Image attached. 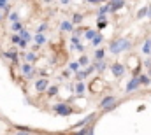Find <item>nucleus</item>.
<instances>
[{
	"mask_svg": "<svg viewBox=\"0 0 151 135\" xmlns=\"http://www.w3.org/2000/svg\"><path fill=\"white\" fill-rule=\"evenodd\" d=\"M128 47H130V40H127V39H118V40L111 42V53H121Z\"/></svg>",
	"mask_w": 151,
	"mask_h": 135,
	"instance_id": "obj_1",
	"label": "nucleus"
},
{
	"mask_svg": "<svg viewBox=\"0 0 151 135\" xmlns=\"http://www.w3.org/2000/svg\"><path fill=\"white\" fill-rule=\"evenodd\" d=\"M62 4H69V0H62Z\"/></svg>",
	"mask_w": 151,
	"mask_h": 135,
	"instance_id": "obj_10",
	"label": "nucleus"
},
{
	"mask_svg": "<svg viewBox=\"0 0 151 135\" xmlns=\"http://www.w3.org/2000/svg\"><path fill=\"white\" fill-rule=\"evenodd\" d=\"M9 4H7V0H0V9H5Z\"/></svg>",
	"mask_w": 151,
	"mask_h": 135,
	"instance_id": "obj_8",
	"label": "nucleus"
},
{
	"mask_svg": "<svg viewBox=\"0 0 151 135\" xmlns=\"http://www.w3.org/2000/svg\"><path fill=\"white\" fill-rule=\"evenodd\" d=\"M111 11H118V9H121L123 5H125V0H111Z\"/></svg>",
	"mask_w": 151,
	"mask_h": 135,
	"instance_id": "obj_3",
	"label": "nucleus"
},
{
	"mask_svg": "<svg viewBox=\"0 0 151 135\" xmlns=\"http://www.w3.org/2000/svg\"><path fill=\"white\" fill-rule=\"evenodd\" d=\"M146 12H148V7H142V9L137 12V16H139V18H144V16H146Z\"/></svg>",
	"mask_w": 151,
	"mask_h": 135,
	"instance_id": "obj_7",
	"label": "nucleus"
},
{
	"mask_svg": "<svg viewBox=\"0 0 151 135\" xmlns=\"http://www.w3.org/2000/svg\"><path fill=\"white\" fill-rule=\"evenodd\" d=\"M5 135H60V134H35V132L27 130V128H19L16 132H9V134H5Z\"/></svg>",
	"mask_w": 151,
	"mask_h": 135,
	"instance_id": "obj_2",
	"label": "nucleus"
},
{
	"mask_svg": "<svg viewBox=\"0 0 151 135\" xmlns=\"http://www.w3.org/2000/svg\"><path fill=\"white\" fill-rule=\"evenodd\" d=\"M86 2H90V4H99V2H104V0H86Z\"/></svg>",
	"mask_w": 151,
	"mask_h": 135,
	"instance_id": "obj_9",
	"label": "nucleus"
},
{
	"mask_svg": "<svg viewBox=\"0 0 151 135\" xmlns=\"http://www.w3.org/2000/svg\"><path fill=\"white\" fill-rule=\"evenodd\" d=\"M72 28H74L72 23H69V21H63V23H62V30H63V32H72Z\"/></svg>",
	"mask_w": 151,
	"mask_h": 135,
	"instance_id": "obj_5",
	"label": "nucleus"
},
{
	"mask_svg": "<svg viewBox=\"0 0 151 135\" xmlns=\"http://www.w3.org/2000/svg\"><path fill=\"white\" fill-rule=\"evenodd\" d=\"M72 21H74L76 25H79V23L83 21V14H74V19H72Z\"/></svg>",
	"mask_w": 151,
	"mask_h": 135,
	"instance_id": "obj_6",
	"label": "nucleus"
},
{
	"mask_svg": "<svg viewBox=\"0 0 151 135\" xmlns=\"http://www.w3.org/2000/svg\"><path fill=\"white\" fill-rule=\"evenodd\" d=\"M111 70H113V74H114V75H121L125 68H123V65H119V63H114L113 67H111Z\"/></svg>",
	"mask_w": 151,
	"mask_h": 135,
	"instance_id": "obj_4",
	"label": "nucleus"
},
{
	"mask_svg": "<svg viewBox=\"0 0 151 135\" xmlns=\"http://www.w3.org/2000/svg\"><path fill=\"white\" fill-rule=\"evenodd\" d=\"M44 2H51V0H44Z\"/></svg>",
	"mask_w": 151,
	"mask_h": 135,
	"instance_id": "obj_11",
	"label": "nucleus"
}]
</instances>
